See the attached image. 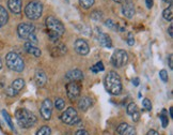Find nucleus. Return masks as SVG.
Wrapping results in <instances>:
<instances>
[{
  "mask_svg": "<svg viewBox=\"0 0 173 135\" xmlns=\"http://www.w3.org/2000/svg\"><path fill=\"white\" fill-rule=\"evenodd\" d=\"M153 3H154L153 0H145V5H146L147 9H151V8L153 7Z\"/></svg>",
  "mask_w": 173,
  "mask_h": 135,
  "instance_id": "4c0bfd02",
  "label": "nucleus"
},
{
  "mask_svg": "<svg viewBox=\"0 0 173 135\" xmlns=\"http://www.w3.org/2000/svg\"><path fill=\"white\" fill-rule=\"evenodd\" d=\"M61 120L62 122L66 123V124H75L79 121V117H78L77 111L74 107H68L63 111V114L61 115Z\"/></svg>",
  "mask_w": 173,
  "mask_h": 135,
  "instance_id": "6e6552de",
  "label": "nucleus"
},
{
  "mask_svg": "<svg viewBox=\"0 0 173 135\" xmlns=\"http://www.w3.org/2000/svg\"><path fill=\"white\" fill-rule=\"evenodd\" d=\"M162 17H164L166 21H172V19H173V5L172 3H170V5H169L167 9L164 10V12H162Z\"/></svg>",
  "mask_w": 173,
  "mask_h": 135,
  "instance_id": "5701e85b",
  "label": "nucleus"
},
{
  "mask_svg": "<svg viewBox=\"0 0 173 135\" xmlns=\"http://www.w3.org/2000/svg\"><path fill=\"white\" fill-rule=\"evenodd\" d=\"M105 25L108 27V28H111V29H115V24L113 23L111 19H107V21H105Z\"/></svg>",
  "mask_w": 173,
  "mask_h": 135,
  "instance_id": "f704fd0d",
  "label": "nucleus"
},
{
  "mask_svg": "<svg viewBox=\"0 0 173 135\" xmlns=\"http://www.w3.org/2000/svg\"><path fill=\"white\" fill-rule=\"evenodd\" d=\"M128 61V54L124 50H115L111 56V62L115 68H122Z\"/></svg>",
  "mask_w": 173,
  "mask_h": 135,
  "instance_id": "423d86ee",
  "label": "nucleus"
},
{
  "mask_svg": "<svg viewBox=\"0 0 173 135\" xmlns=\"http://www.w3.org/2000/svg\"><path fill=\"white\" fill-rule=\"evenodd\" d=\"M41 116L44 120H49L52 118V103L49 99H45L43 101V103L41 104Z\"/></svg>",
  "mask_w": 173,
  "mask_h": 135,
  "instance_id": "9b49d317",
  "label": "nucleus"
},
{
  "mask_svg": "<svg viewBox=\"0 0 173 135\" xmlns=\"http://www.w3.org/2000/svg\"><path fill=\"white\" fill-rule=\"evenodd\" d=\"M65 1H66V2H68V1H70V0H65Z\"/></svg>",
  "mask_w": 173,
  "mask_h": 135,
  "instance_id": "49530a36",
  "label": "nucleus"
},
{
  "mask_svg": "<svg viewBox=\"0 0 173 135\" xmlns=\"http://www.w3.org/2000/svg\"><path fill=\"white\" fill-rule=\"evenodd\" d=\"M24 47H25V50H26L28 54L33 55L34 57H40L41 55H42V52H41L40 48H39L36 45H34V44H32V43L28 42V41H27V42L24 44Z\"/></svg>",
  "mask_w": 173,
  "mask_h": 135,
  "instance_id": "f3484780",
  "label": "nucleus"
},
{
  "mask_svg": "<svg viewBox=\"0 0 173 135\" xmlns=\"http://www.w3.org/2000/svg\"><path fill=\"white\" fill-rule=\"evenodd\" d=\"M55 106L58 111H62L65 107V101L61 98H58V99L55 100Z\"/></svg>",
  "mask_w": 173,
  "mask_h": 135,
  "instance_id": "a878e982",
  "label": "nucleus"
},
{
  "mask_svg": "<svg viewBox=\"0 0 173 135\" xmlns=\"http://www.w3.org/2000/svg\"><path fill=\"white\" fill-rule=\"evenodd\" d=\"M24 87H25V81H24L23 78H17V79H15V81L11 84L10 87L7 88L5 93H7V95H9V97H15V95H18L19 91H20Z\"/></svg>",
  "mask_w": 173,
  "mask_h": 135,
  "instance_id": "9d476101",
  "label": "nucleus"
},
{
  "mask_svg": "<svg viewBox=\"0 0 173 135\" xmlns=\"http://www.w3.org/2000/svg\"><path fill=\"white\" fill-rule=\"evenodd\" d=\"M46 27L48 29V32H54L60 37L63 36V33L65 32V27L62 24V21L52 15L46 18Z\"/></svg>",
  "mask_w": 173,
  "mask_h": 135,
  "instance_id": "39448f33",
  "label": "nucleus"
},
{
  "mask_svg": "<svg viewBox=\"0 0 173 135\" xmlns=\"http://www.w3.org/2000/svg\"><path fill=\"white\" fill-rule=\"evenodd\" d=\"M66 46L63 44V43L60 42H56V44L52 46V55L54 57H59V56H63L66 53Z\"/></svg>",
  "mask_w": 173,
  "mask_h": 135,
  "instance_id": "a211bd4d",
  "label": "nucleus"
},
{
  "mask_svg": "<svg viewBox=\"0 0 173 135\" xmlns=\"http://www.w3.org/2000/svg\"><path fill=\"white\" fill-rule=\"evenodd\" d=\"M159 77L162 79L164 83H168L169 81V77H168V72L166 70H162V71L159 72Z\"/></svg>",
  "mask_w": 173,
  "mask_h": 135,
  "instance_id": "7c9ffc66",
  "label": "nucleus"
},
{
  "mask_svg": "<svg viewBox=\"0 0 173 135\" xmlns=\"http://www.w3.org/2000/svg\"><path fill=\"white\" fill-rule=\"evenodd\" d=\"M8 21H9V14L8 11L5 10V7L0 5V27H3L7 25Z\"/></svg>",
  "mask_w": 173,
  "mask_h": 135,
  "instance_id": "4be33fe9",
  "label": "nucleus"
},
{
  "mask_svg": "<svg viewBox=\"0 0 173 135\" xmlns=\"http://www.w3.org/2000/svg\"><path fill=\"white\" fill-rule=\"evenodd\" d=\"M105 88L110 95H118L122 91V82L115 71H110L105 77Z\"/></svg>",
  "mask_w": 173,
  "mask_h": 135,
  "instance_id": "f03ea898",
  "label": "nucleus"
},
{
  "mask_svg": "<svg viewBox=\"0 0 173 135\" xmlns=\"http://www.w3.org/2000/svg\"><path fill=\"white\" fill-rule=\"evenodd\" d=\"M168 62H169V68H170V69L172 70V69H173V56H172V54L169 55Z\"/></svg>",
  "mask_w": 173,
  "mask_h": 135,
  "instance_id": "e433bc0d",
  "label": "nucleus"
},
{
  "mask_svg": "<svg viewBox=\"0 0 173 135\" xmlns=\"http://www.w3.org/2000/svg\"><path fill=\"white\" fill-rule=\"evenodd\" d=\"M35 33V27L31 23H20L17 26V34L23 40H27Z\"/></svg>",
  "mask_w": 173,
  "mask_h": 135,
  "instance_id": "0eeeda50",
  "label": "nucleus"
},
{
  "mask_svg": "<svg viewBox=\"0 0 173 135\" xmlns=\"http://www.w3.org/2000/svg\"><path fill=\"white\" fill-rule=\"evenodd\" d=\"M122 13H123L124 17H126L128 19H131L135 16L136 10L133 0H125L123 2V5H122Z\"/></svg>",
  "mask_w": 173,
  "mask_h": 135,
  "instance_id": "f8f14e48",
  "label": "nucleus"
},
{
  "mask_svg": "<svg viewBox=\"0 0 173 135\" xmlns=\"http://www.w3.org/2000/svg\"><path fill=\"white\" fill-rule=\"evenodd\" d=\"M74 48H75L76 53L81 56H86V55L89 54L90 52V47H89V44L86 42V40L83 39H77L74 43Z\"/></svg>",
  "mask_w": 173,
  "mask_h": 135,
  "instance_id": "ddd939ff",
  "label": "nucleus"
},
{
  "mask_svg": "<svg viewBox=\"0 0 173 135\" xmlns=\"http://www.w3.org/2000/svg\"><path fill=\"white\" fill-rule=\"evenodd\" d=\"M93 105V101L89 97H82L78 101V108L82 111H86Z\"/></svg>",
  "mask_w": 173,
  "mask_h": 135,
  "instance_id": "aec40b11",
  "label": "nucleus"
},
{
  "mask_svg": "<svg viewBox=\"0 0 173 135\" xmlns=\"http://www.w3.org/2000/svg\"><path fill=\"white\" fill-rule=\"evenodd\" d=\"M2 116L5 117V120L8 122V124L10 126V128L12 129V130H14V126H13V122H12V119L11 117H10V115L7 113V111L5 109H3L2 111Z\"/></svg>",
  "mask_w": 173,
  "mask_h": 135,
  "instance_id": "c85d7f7f",
  "label": "nucleus"
},
{
  "mask_svg": "<svg viewBox=\"0 0 173 135\" xmlns=\"http://www.w3.org/2000/svg\"><path fill=\"white\" fill-rule=\"evenodd\" d=\"M98 42L103 47H112V41H111V38L108 36L107 33L99 32V34H98Z\"/></svg>",
  "mask_w": 173,
  "mask_h": 135,
  "instance_id": "412c9836",
  "label": "nucleus"
},
{
  "mask_svg": "<svg viewBox=\"0 0 173 135\" xmlns=\"http://www.w3.org/2000/svg\"><path fill=\"white\" fill-rule=\"evenodd\" d=\"M172 29H173V26L172 25H170V26H169V28H168V33H169V36L171 37V38H172V36H173V32H172Z\"/></svg>",
  "mask_w": 173,
  "mask_h": 135,
  "instance_id": "a19ab883",
  "label": "nucleus"
},
{
  "mask_svg": "<svg viewBox=\"0 0 173 135\" xmlns=\"http://www.w3.org/2000/svg\"><path fill=\"white\" fill-rule=\"evenodd\" d=\"M1 68H2V60L0 58V70H1Z\"/></svg>",
  "mask_w": 173,
  "mask_h": 135,
  "instance_id": "a18cd8bd",
  "label": "nucleus"
},
{
  "mask_svg": "<svg viewBox=\"0 0 173 135\" xmlns=\"http://www.w3.org/2000/svg\"><path fill=\"white\" fill-rule=\"evenodd\" d=\"M5 63L10 70L14 72H23L25 69V62L18 54L10 52L5 56Z\"/></svg>",
  "mask_w": 173,
  "mask_h": 135,
  "instance_id": "7ed1b4c3",
  "label": "nucleus"
},
{
  "mask_svg": "<svg viewBox=\"0 0 173 135\" xmlns=\"http://www.w3.org/2000/svg\"><path fill=\"white\" fill-rule=\"evenodd\" d=\"M81 87L77 82H70L66 85V95L71 101H76L79 98Z\"/></svg>",
  "mask_w": 173,
  "mask_h": 135,
  "instance_id": "1a4fd4ad",
  "label": "nucleus"
},
{
  "mask_svg": "<svg viewBox=\"0 0 173 135\" xmlns=\"http://www.w3.org/2000/svg\"><path fill=\"white\" fill-rule=\"evenodd\" d=\"M160 120H162V128H167L168 127V123H169V120H168V117L165 115V111H162V114L159 116Z\"/></svg>",
  "mask_w": 173,
  "mask_h": 135,
  "instance_id": "2f4dec72",
  "label": "nucleus"
},
{
  "mask_svg": "<svg viewBox=\"0 0 173 135\" xmlns=\"http://www.w3.org/2000/svg\"><path fill=\"white\" fill-rule=\"evenodd\" d=\"M169 111H170V118H173V111H172V107H171V108L169 109Z\"/></svg>",
  "mask_w": 173,
  "mask_h": 135,
  "instance_id": "79ce46f5",
  "label": "nucleus"
},
{
  "mask_svg": "<svg viewBox=\"0 0 173 135\" xmlns=\"http://www.w3.org/2000/svg\"><path fill=\"white\" fill-rule=\"evenodd\" d=\"M146 135H160L158 132H157L156 130H150L149 132H147V134Z\"/></svg>",
  "mask_w": 173,
  "mask_h": 135,
  "instance_id": "ea45409f",
  "label": "nucleus"
},
{
  "mask_svg": "<svg viewBox=\"0 0 173 135\" xmlns=\"http://www.w3.org/2000/svg\"><path fill=\"white\" fill-rule=\"evenodd\" d=\"M8 8L12 13L20 14L21 8H23V1L21 0H8Z\"/></svg>",
  "mask_w": 173,
  "mask_h": 135,
  "instance_id": "2eb2a0df",
  "label": "nucleus"
},
{
  "mask_svg": "<svg viewBox=\"0 0 173 135\" xmlns=\"http://www.w3.org/2000/svg\"><path fill=\"white\" fill-rule=\"evenodd\" d=\"M15 118L18 126L24 129H29L33 127L38 121V118L32 111L26 108H18L15 111Z\"/></svg>",
  "mask_w": 173,
  "mask_h": 135,
  "instance_id": "f257e3e1",
  "label": "nucleus"
},
{
  "mask_svg": "<svg viewBox=\"0 0 173 135\" xmlns=\"http://www.w3.org/2000/svg\"><path fill=\"white\" fill-rule=\"evenodd\" d=\"M75 135H90L89 132L86 130H83V129H80V130H78L77 132L75 133Z\"/></svg>",
  "mask_w": 173,
  "mask_h": 135,
  "instance_id": "c9c22d12",
  "label": "nucleus"
},
{
  "mask_svg": "<svg viewBox=\"0 0 173 135\" xmlns=\"http://www.w3.org/2000/svg\"><path fill=\"white\" fill-rule=\"evenodd\" d=\"M94 1L95 0H79V3L83 9L88 10L94 5Z\"/></svg>",
  "mask_w": 173,
  "mask_h": 135,
  "instance_id": "bb28decb",
  "label": "nucleus"
},
{
  "mask_svg": "<svg viewBox=\"0 0 173 135\" xmlns=\"http://www.w3.org/2000/svg\"><path fill=\"white\" fill-rule=\"evenodd\" d=\"M142 106L144 109H146V111H152V104H151V101L149 99H143L142 101Z\"/></svg>",
  "mask_w": 173,
  "mask_h": 135,
  "instance_id": "473e14b6",
  "label": "nucleus"
},
{
  "mask_svg": "<svg viewBox=\"0 0 173 135\" xmlns=\"http://www.w3.org/2000/svg\"><path fill=\"white\" fill-rule=\"evenodd\" d=\"M127 44L129 46H133L135 44V38H134V34L131 32H129L128 36H127Z\"/></svg>",
  "mask_w": 173,
  "mask_h": 135,
  "instance_id": "72a5a7b5",
  "label": "nucleus"
},
{
  "mask_svg": "<svg viewBox=\"0 0 173 135\" xmlns=\"http://www.w3.org/2000/svg\"><path fill=\"white\" fill-rule=\"evenodd\" d=\"M104 70H105V66H104V64H103V62H102V61L97 62V63H96L95 66H93L91 68V71L93 72V73L102 72V71H104Z\"/></svg>",
  "mask_w": 173,
  "mask_h": 135,
  "instance_id": "cd10ccee",
  "label": "nucleus"
},
{
  "mask_svg": "<svg viewBox=\"0 0 173 135\" xmlns=\"http://www.w3.org/2000/svg\"><path fill=\"white\" fill-rule=\"evenodd\" d=\"M43 5L38 0H32L25 8V15L31 21H36L42 16Z\"/></svg>",
  "mask_w": 173,
  "mask_h": 135,
  "instance_id": "20e7f679",
  "label": "nucleus"
},
{
  "mask_svg": "<svg viewBox=\"0 0 173 135\" xmlns=\"http://www.w3.org/2000/svg\"><path fill=\"white\" fill-rule=\"evenodd\" d=\"M164 2H167V3H172V0H164Z\"/></svg>",
  "mask_w": 173,
  "mask_h": 135,
  "instance_id": "c03bdc74",
  "label": "nucleus"
},
{
  "mask_svg": "<svg viewBox=\"0 0 173 135\" xmlns=\"http://www.w3.org/2000/svg\"><path fill=\"white\" fill-rule=\"evenodd\" d=\"M126 111H127V114H128L129 116H133V115L139 113V109H138V106H137V104H136V103L131 102L128 105H127Z\"/></svg>",
  "mask_w": 173,
  "mask_h": 135,
  "instance_id": "b1692460",
  "label": "nucleus"
},
{
  "mask_svg": "<svg viewBox=\"0 0 173 135\" xmlns=\"http://www.w3.org/2000/svg\"><path fill=\"white\" fill-rule=\"evenodd\" d=\"M118 133L120 135H137L136 129L128 123H121L117 129Z\"/></svg>",
  "mask_w": 173,
  "mask_h": 135,
  "instance_id": "4468645a",
  "label": "nucleus"
},
{
  "mask_svg": "<svg viewBox=\"0 0 173 135\" xmlns=\"http://www.w3.org/2000/svg\"><path fill=\"white\" fill-rule=\"evenodd\" d=\"M36 135H52V130L48 126H43L42 128L39 129Z\"/></svg>",
  "mask_w": 173,
  "mask_h": 135,
  "instance_id": "393cba45",
  "label": "nucleus"
},
{
  "mask_svg": "<svg viewBox=\"0 0 173 135\" xmlns=\"http://www.w3.org/2000/svg\"><path fill=\"white\" fill-rule=\"evenodd\" d=\"M35 83L39 87H44L47 83V76L43 70H36L35 72V76H34Z\"/></svg>",
  "mask_w": 173,
  "mask_h": 135,
  "instance_id": "6ab92c4d",
  "label": "nucleus"
},
{
  "mask_svg": "<svg viewBox=\"0 0 173 135\" xmlns=\"http://www.w3.org/2000/svg\"><path fill=\"white\" fill-rule=\"evenodd\" d=\"M113 1H115V2H117V3H121V2H123L124 0H113Z\"/></svg>",
  "mask_w": 173,
  "mask_h": 135,
  "instance_id": "37998d69",
  "label": "nucleus"
},
{
  "mask_svg": "<svg viewBox=\"0 0 173 135\" xmlns=\"http://www.w3.org/2000/svg\"><path fill=\"white\" fill-rule=\"evenodd\" d=\"M139 84H140V79H139L138 77H135V78H134V79H133V85L137 87V86H139Z\"/></svg>",
  "mask_w": 173,
  "mask_h": 135,
  "instance_id": "58836bf2",
  "label": "nucleus"
},
{
  "mask_svg": "<svg viewBox=\"0 0 173 135\" xmlns=\"http://www.w3.org/2000/svg\"><path fill=\"white\" fill-rule=\"evenodd\" d=\"M65 78L68 79L70 82H79L81 79H83V73H82V71H80L78 69L71 70V71H68L66 73Z\"/></svg>",
  "mask_w": 173,
  "mask_h": 135,
  "instance_id": "dca6fc26",
  "label": "nucleus"
},
{
  "mask_svg": "<svg viewBox=\"0 0 173 135\" xmlns=\"http://www.w3.org/2000/svg\"><path fill=\"white\" fill-rule=\"evenodd\" d=\"M91 18L95 21H99L102 18H103V13L101 11H93L91 13Z\"/></svg>",
  "mask_w": 173,
  "mask_h": 135,
  "instance_id": "c756f323",
  "label": "nucleus"
}]
</instances>
